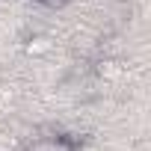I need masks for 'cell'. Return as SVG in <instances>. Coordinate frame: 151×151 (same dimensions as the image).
Masks as SVG:
<instances>
[{
    "label": "cell",
    "mask_w": 151,
    "mask_h": 151,
    "mask_svg": "<svg viewBox=\"0 0 151 151\" xmlns=\"http://www.w3.org/2000/svg\"><path fill=\"white\" fill-rule=\"evenodd\" d=\"M92 74L98 80H107V83H116V80H122L124 77V62H122V56H98L95 62H92Z\"/></svg>",
    "instance_id": "6da1fadb"
},
{
    "label": "cell",
    "mask_w": 151,
    "mask_h": 151,
    "mask_svg": "<svg viewBox=\"0 0 151 151\" xmlns=\"http://www.w3.org/2000/svg\"><path fill=\"white\" fill-rule=\"evenodd\" d=\"M21 50H24L27 56H33V59H45V56L53 50V39H50L47 33H27V36L21 39Z\"/></svg>",
    "instance_id": "7a4b0ae2"
},
{
    "label": "cell",
    "mask_w": 151,
    "mask_h": 151,
    "mask_svg": "<svg viewBox=\"0 0 151 151\" xmlns=\"http://www.w3.org/2000/svg\"><path fill=\"white\" fill-rule=\"evenodd\" d=\"M42 6L45 9H62V6H68V0H45Z\"/></svg>",
    "instance_id": "3957f363"
},
{
    "label": "cell",
    "mask_w": 151,
    "mask_h": 151,
    "mask_svg": "<svg viewBox=\"0 0 151 151\" xmlns=\"http://www.w3.org/2000/svg\"><path fill=\"white\" fill-rule=\"evenodd\" d=\"M33 3H39V6H42V3H45V0H33Z\"/></svg>",
    "instance_id": "277c9868"
}]
</instances>
